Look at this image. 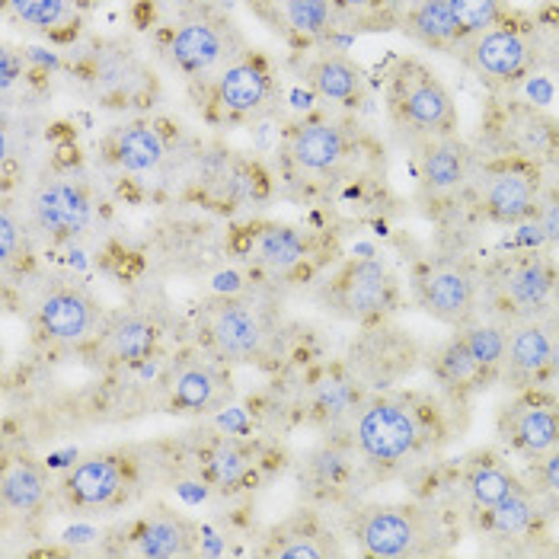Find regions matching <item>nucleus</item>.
<instances>
[{
    "label": "nucleus",
    "instance_id": "obj_1",
    "mask_svg": "<svg viewBox=\"0 0 559 559\" xmlns=\"http://www.w3.org/2000/svg\"><path fill=\"white\" fill-rule=\"evenodd\" d=\"M423 441V419L413 403L381 396L361 406L355 419V444L374 467H396Z\"/></svg>",
    "mask_w": 559,
    "mask_h": 559
},
{
    "label": "nucleus",
    "instance_id": "obj_2",
    "mask_svg": "<svg viewBox=\"0 0 559 559\" xmlns=\"http://www.w3.org/2000/svg\"><path fill=\"white\" fill-rule=\"evenodd\" d=\"M393 103L413 129L429 131V134H448L457 122L451 93L419 61H403L396 68Z\"/></svg>",
    "mask_w": 559,
    "mask_h": 559
},
{
    "label": "nucleus",
    "instance_id": "obj_3",
    "mask_svg": "<svg viewBox=\"0 0 559 559\" xmlns=\"http://www.w3.org/2000/svg\"><path fill=\"white\" fill-rule=\"evenodd\" d=\"M199 323L209 348L227 361H250L265 348V323L250 301L217 298L202 310Z\"/></svg>",
    "mask_w": 559,
    "mask_h": 559
},
{
    "label": "nucleus",
    "instance_id": "obj_4",
    "mask_svg": "<svg viewBox=\"0 0 559 559\" xmlns=\"http://www.w3.org/2000/svg\"><path fill=\"white\" fill-rule=\"evenodd\" d=\"M426 518L416 506H368L355 518V540L365 557L396 559L419 550Z\"/></svg>",
    "mask_w": 559,
    "mask_h": 559
},
{
    "label": "nucleus",
    "instance_id": "obj_5",
    "mask_svg": "<svg viewBox=\"0 0 559 559\" xmlns=\"http://www.w3.org/2000/svg\"><path fill=\"white\" fill-rule=\"evenodd\" d=\"M483 212L499 224H518L537 215L540 205V170L531 160H502L489 167L479 189Z\"/></svg>",
    "mask_w": 559,
    "mask_h": 559
},
{
    "label": "nucleus",
    "instance_id": "obj_6",
    "mask_svg": "<svg viewBox=\"0 0 559 559\" xmlns=\"http://www.w3.org/2000/svg\"><path fill=\"white\" fill-rule=\"evenodd\" d=\"M423 310L448 326H464L474 313L476 278L464 262H435L416 278Z\"/></svg>",
    "mask_w": 559,
    "mask_h": 559
},
{
    "label": "nucleus",
    "instance_id": "obj_7",
    "mask_svg": "<svg viewBox=\"0 0 559 559\" xmlns=\"http://www.w3.org/2000/svg\"><path fill=\"white\" fill-rule=\"evenodd\" d=\"M330 295L348 320H374L393 307V278L384 262L358 259L336 275Z\"/></svg>",
    "mask_w": 559,
    "mask_h": 559
},
{
    "label": "nucleus",
    "instance_id": "obj_8",
    "mask_svg": "<svg viewBox=\"0 0 559 559\" xmlns=\"http://www.w3.org/2000/svg\"><path fill=\"white\" fill-rule=\"evenodd\" d=\"M36 317H39V330L48 340L74 345L84 343L86 336L96 333V326H99V304L93 301L84 288L58 285V288L45 292L43 301L36 307Z\"/></svg>",
    "mask_w": 559,
    "mask_h": 559
},
{
    "label": "nucleus",
    "instance_id": "obj_9",
    "mask_svg": "<svg viewBox=\"0 0 559 559\" xmlns=\"http://www.w3.org/2000/svg\"><path fill=\"white\" fill-rule=\"evenodd\" d=\"M90 199L81 186L55 179L36 189L33 195V221L51 240H74L90 227Z\"/></svg>",
    "mask_w": 559,
    "mask_h": 559
},
{
    "label": "nucleus",
    "instance_id": "obj_10",
    "mask_svg": "<svg viewBox=\"0 0 559 559\" xmlns=\"http://www.w3.org/2000/svg\"><path fill=\"white\" fill-rule=\"evenodd\" d=\"M234 55L230 33L212 20H189L182 23L170 39L173 64L186 74H209Z\"/></svg>",
    "mask_w": 559,
    "mask_h": 559
},
{
    "label": "nucleus",
    "instance_id": "obj_11",
    "mask_svg": "<svg viewBox=\"0 0 559 559\" xmlns=\"http://www.w3.org/2000/svg\"><path fill=\"white\" fill-rule=\"evenodd\" d=\"M496 298L512 307V310H534L550 298L554 292V269L544 257L524 253V257L509 259L496 272Z\"/></svg>",
    "mask_w": 559,
    "mask_h": 559
},
{
    "label": "nucleus",
    "instance_id": "obj_12",
    "mask_svg": "<svg viewBox=\"0 0 559 559\" xmlns=\"http://www.w3.org/2000/svg\"><path fill=\"white\" fill-rule=\"evenodd\" d=\"M126 483H129V474L122 461L106 457V454L86 457L64 479V496L78 509H106L119 499Z\"/></svg>",
    "mask_w": 559,
    "mask_h": 559
},
{
    "label": "nucleus",
    "instance_id": "obj_13",
    "mask_svg": "<svg viewBox=\"0 0 559 559\" xmlns=\"http://www.w3.org/2000/svg\"><path fill=\"white\" fill-rule=\"evenodd\" d=\"M506 438L527 457H544L559 448V403L527 400L509 413Z\"/></svg>",
    "mask_w": 559,
    "mask_h": 559
},
{
    "label": "nucleus",
    "instance_id": "obj_14",
    "mask_svg": "<svg viewBox=\"0 0 559 559\" xmlns=\"http://www.w3.org/2000/svg\"><path fill=\"white\" fill-rule=\"evenodd\" d=\"M272 96L269 71L259 61H234L217 78V103L234 116L259 112Z\"/></svg>",
    "mask_w": 559,
    "mask_h": 559
},
{
    "label": "nucleus",
    "instance_id": "obj_15",
    "mask_svg": "<svg viewBox=\"0 0 559 559\" xmlns=\"http://www.w3.org/2000/svg\"><path fill=\"white\" fill-rule=\"evenodd\" d=\"M348 141L336 122H307L292 138V160L307 173H330L343 164Z\"/></svg>",
    "mask_w": 559,
    "mask_h": 559
},
{
    "label": "nucleus",
    "instance_id": "obj_16",
    "mask_svg": "<svg viewBox=\"0 0 559 559\" xmlns=\"http://www.w3.org/2000/svg\"><path fill=\"white\" fill-rule=\"evenodd\" d=\"M195 527L192 521H186L176 512H157V515L144 518L138 527V554L151 559H179L189 557L195 550Z\"/></svg>",
    "mask_w": 559,
    "mask_h": 559
},
{
    "label": "nucleus",
    "instance_id": "obj_17",
    "mask_svg": "<svg viewBox=\"0 0 559 559\" xmlns=\"http://www.w3.org/2000/svg\"><path fill=\"white\" fill-rule=\"evenodd\" d=\"M550 345H554V330L547 323L527 320L512 330L509 336V371L515 374L518 381H534L550 368Z\"/></svg>",
    "mask_w": 559,
    "mask_h": 559
},
{
    "label": "nucleus",
    "instance_id": "obj_18",
    "mask_svg": "<svg viewBox=\"0 0 559 559\" xmlns=\"http://www.w3.org/2000/svg\"><path fill=\"white\" fill-rule=\"evenodd\" d=\"M474 64L499 81H512L527 68V43L515 29H489L474 45Z\"/></svg>",
    "mask_w": 559,
    "mask_h": 559
},
{
    "label": "nucleus",
    "instance_id": "obj_19",
    "mask_svg": "<svg viewBox=\"0 0 559 559\" xmlns=\"http://www.w3.org/2000/svg\"><path fill=\"white\" fill-rule=\"evenodd\" d=\"M157 340H160V330L144 313H126V317H119L106 330V336H103L106 352L116 361H122V365H138V361L151 358L154 348H157Z\"/></svg>",
    "mask_w": 559,
    "mask_h": 559
},
{
    "label": "nucleus",
    "instance_id": "obj_20",
    "mask_svg": "<svg viewBox=\"0 0 559 559\" xmlns=\"http://www.w3.org/2000/svg\"><path fill=\"white\" fill-rule=\"evenodd\" d=\"M221 374L209 365H186L170 384L173 413H209L221 400Z\"/></svg>",
    "mask_w": 559,
    "mask_h": 559
},
{
    "label": "nucleus",
    "instance_id": "obj_21",
    "mask_svg": "<svg viewBox=\"0 0 559 559\" xmlns=\"http://www.w3.org/2000/svg\"><path fill=\"white\" fill-rule=\"evenodd\" d=\"M250 257L257 259L259 265L272 269V272H292L307 259V240L295 227L269 224V227L257 230Z\"/></svg>",
    "mask_w": 559,
    "mask_h": 559
},
{
    "label": "nucleus",
    "instance_id": "obj_22",
    "mask_svg": "<svg viewBox=\"0 0 559 559\" xmlns=\"http://www.w3.org/2000/svg\"><path fill=\"white\" fill-rule=\"evenodd\" d=\"M48 496V476L39 464L33 461H16L3 471L0 479V499L7 509L13 512H23V515H33L39 512Z\"/></svg>",
    "mask_w": 559,
    "mask_h": 559
},
{
    "label": "nucleus",
    "instance_id": "obj_23",
    "mask_svg": "<svg viewBox=\"0 0 559 559\" xmlns=\"http://www.w3.org/2000/svg\"><path fill=\"white\" fill-rule=\"evenodd\" d=\"M471 157L464 151V144H457L454 138H441L429 144L426 157H423V179L431 192H454L464 186L467 179Z\"/></svg>",
    "mask_w": 559,
    "mask_h": 559
},
{
    "label": "nucleus",
    "instance_id": "obj_24",
    "mask_svg": "<svg viewBox=\"0 0 559 559\" xmlns=\"http://www.w3.org/2000/svg\"><path fill=\"white\" fill-rule=\"evenodd\" d=\"M307 81L323 99H333V103H352L361 96V71L343 55H326L313 61L307 71Z\"/></svg>",
    "mask_w": 559,
    "mask_h": 559
},
{
    "label": "nucleus",
    "instance_id": "obj_25",
    "mask_svg": "<svg viewBox=\"0 0 559 559\" xmlns=\"http://www.w3.org/2000/svg\"><path fill=\"white\" fill-rule=\"evenodd\" d=\"M202 467H205V476H209L212 486H217V489H234V486H240L247 479V474H250L253 454L240 441H234V438H217V441H212L202 451Z\"/></svg>",
    "mask_w": 559,
    "mask_h": 559
},
{
    "label": "nucleus",
    "instance_id": "obj_26",
    "mask_svg": "<svg viewBox=\"0 0 559 559\" xmlns=\"http://www.w3.org/2000/svg\"><path fill=\"white\" fill-rule=\"evenodd\" d=\"M164 154H167V144L160 131L151 126H131L119 131L116 138V160L122 170L151 173L154 167H160Z\"/></svg>",
    "mask_w": 559,
    "mask_h": 559
},
{
    "label": "nucleus",
    "instance_id": "obj_27",
    "mask_svg": "<svg viewBox=\"0 0 559 559\" xmlns=\"http://www.w3.org/2000/svg\"><path fill=\"white\" fill-rule=\"evenodd\" d=\"M467 489H471V496H474V502L479 509H492L496 502L509 499L512 492L524 489V486H521V479L502 461L486 457V461H476L474 467H471Z\"/></svg>",
    "mask_w": 559,
    "mask_h": 559
},
{
    "label": "nucleus",
    "instance_id": "obj_28",
    "mask_svg": "<svg viewBox=\"0 0 559 559\" xmlns=\"http://www.w3.org/2000/svg\"><path fill=\"white\" fill-rule=\"evenodd\" d=\"M409 33L426 45H451L461 39L448 0H419L409 13Z\"/></svg>",
    "mask_w": 559,
    "mask_h": 559
},
{
    "label": "nucleus",
    "instance_id": "obj_29",
    "mask_svg": "<svg viewBox=\"0 0 559 559\" xmlns=\"http://www.w3.org/2000/svg\"><path fill=\"white\" fill-rule=\"evenodd\" d=\"M486 518H489V527L502 537H521L534 527L537 521V509L531 502V492L527 489H518L509 499L496 502L492 509H486Z\"/></svg>",
    "mask_w": 559,
    "mask_h": 559
},
{
    "label": "nucleus",
    "instance_id": "obj_30",
    "mask_svg": "<svg viewBox=\"0 0 559 559\" xmlns=\"http://www.w3.org/2000/svg\"><path fill=\"white\" fill-rule=\"evenodd\" d=\"M435 371H438V378H441L444 384H451V388H464V384L476 381L479 374H486V371L476 365V358L471 355V348H467V343H464V336H454L451 343L438 352V358H435Z\"/></svg>",
    "mask_w": 559,
    "mask_h": 559
},
{
    "label": "nucleus",
    "instance_id": "obj_31",
    "mask_svg": "<svg viewBox=\"0 0 559 559\" xmlns=\"http://www.w3.org/2000/svg\"><path fill=\"white\" fill-rule=\"evenodd\" d=\"M448 3H451L461 36H483L496 29V23L502 20L499 0H448Z\"/></svg>",
    "mask_w": 559,
    "mask_h": 559
},
{
    "label": "nucleus",
    "instance_id": "obj_32",
    "mask_svg": "<svg viewBox=\"0 0 559 559\" xmlns=\"http://www.w3.org/2000/svg\"><path fill=\"white\" fill-rule=\"evenodd\" d=\"M461 336H464V343H467L471 355H474L476 365L483 371H492V368H499L506 361V352H509L506 330H499V326H471Z\"/></svg>",
    "mask_w": 559,
    "mask_h": 559
},
{
    "label": "nucleus",
    "instance_id": "obj_33",
    "mask_svg": "<svg viewBox=\"0 0 559 559\" xmlns=\"http://www.w3.org/2000/svg\"><path fill=\"white\" fill-rule=\"evenodd\" d=\"M269 554L278 559H323L333 554V547L323 544L320 534H313L310 527H292L275 537V547Z\"/></svg>",
    "mask_w": 559,
    "mask_h": 559
},
{
    "label": "nucleus",
    "instance_id": "obj_34",
    "mask_svg": "<svg viewBox=\"0 0 559 559\" xmlns=\"http://www.w3.org/2000/svg\"><path fill=\"white\" fill-rule=\"evenodd\" d=\"M285 16L304 36H323L333 20V0H285Z\"/></svg>",
    "mask_w": 559,
    "mask_h": 559
},
{
    "label": "nucleus",
    "instance_id": "obj_35",
    "mask_svg": "<svg viewBox=\"0 0 559 559\" xmlns=\"http://www.w3.org/2000/svg\"><path fill=\"white\" fill-rule=\"evenodd\" d=\"M7 7L33 29H55L68 16V0H7Z\"/></svg>",
    "mask_w": 559,
    "mask_h": 559
},
{
    "label": "nucleus",
    "instance_id": "obj_36",
    "mask_svg": "<svg viewBox=\"0 0 559 559\" xmlns=\"http://www.w3.org/2000/svg\"><path fill=\"white\" fill-rule=\"evenodd\" d=\"M534 486L540 496H550L559 499V448L547 451L544 457H537V467H534Z\"/></svg>",
    "mask_w": 559,
    "mask_h": 559
},
{
    "label": "nucleus",
    "instance_id": "obj_37",
    "mask_svg": "<svg viewBox=\"0 0 559 559\" xmlns=\"http://www.w3.org/2000/svg\"><path fill=\"white\" fill-rule=\"evenodd\" d=\"M20 250H23L20 224H16V217H13L10 209H3V215H0V262L10 265L13 259L20 257Z\"/></svg>",
    "mask_w": 559,
    "mask_h": 559
},
{
    "label": "nucleus",
    "instance_id": "obj_38",
    "mask_svg": "<svg viewBox=\"0 0 559 559\" xmlns=\"http://www.w3.org/2000/svg\"><path fill=\"white\" fill-rule=\"evenodd\" d=\"M537 221H540L544 237L559 247V192L557 195H550L547 202H540V205H537Z\"/></svg>",
    "mask_w": 559,
    "mask_h": 559
},
{
    "label": "nucleus",
    "instance_id": "obj_39",
    "mask_svg": "<svg viewBox=\"0 0 559 559\" xmlns=\"http://www.w3.org/2000/svg\"><path fill=\"white\" fill-rule=\"evenodd\" d=\"M393 0H333V7H340L345 13H355V16H371V13H381L388 10Z\"/></svg>",
    "mask_w": 559,
    "mask_h": 559
},
{
    "label": "nucleus",
    "instance_id": "obj_40",
    "mask_svg": "<svg viewBox=\"0 0 559 559\" xmlns=\"http://www.w3.org/2000/svg\"><path fill=\"white\" fill-rule=\"evenodd\" d=\"M16 71H20V64H16V58H13V51H3V86L13 84Z\"/></svg>",
    "mask_w": 559,
    "mask_h": 559
},
{
    "label": "nucleus",
    "instance_id": "obj_41",
    "mask_svg": "<svg viewBox=\"0 0 559 559\" xmlns=\"http://www.w3.org/2000/svg\"><path fill=\"white\" fill-rule=\"evenodd\" d=\"M547 371L559 378V333H554V345H550V368H547Z\"/></svg>",
    "mask_w": 559,
    "mask_h": 559
},
{
    "label": "nucleus",
    "instance_id": "obj_42",
    "mask_svg": "<svg viewBox=\"0 0 559 559\" xmlns=\"http://www.w3.org/2000/svg\"><path fill=\"white\" fill-rule=\"evenodd\" d=\"M74 3H81V7H93V3H99V0H74Z\"/></svg>",
    "mask_w": 559,
    "mask_h": 559
}]
</instances>
